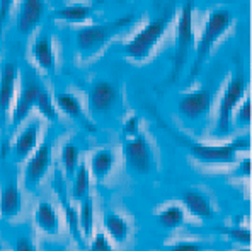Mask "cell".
Here are the masks:
<instances>
[{"mask_svg": "<svg viewBox=\"0 0 252 251\" xmlns=\"http://www.w3.org/2000/svg\"><path fill=\"white\" fill-rule=\"evenodd\" d=\"M133 21H135V16L133 14H126V16L107 21V23L87 26V28L79 29L77 31V48L82 53V57H94L107 45V41L111 38H114L118 33H121L125 28H128Z\"/></svg>", "mask_w": 252, "mask_h": 251, "instance_id": "1", "label": "cell"}, {"mask_svg": "<svg viewBox=\"0 0 252 251\" xmlns=\"http://www.w3.org/2000/svg\"><path fill=\"white\" fill-rule=\"evenodd\" d=\"M232 21H233V17L228 9H213L210 12L206 26H205V29H203L201 39H199L198 48H196V58H194V64H192V69H191V75H189L191 79H194V77L199 73L203 62H205L206 57L210 55L211 48L215 46L217 39L230 28Z\"/></svg>", "mask_w": 252, "mask_h": 251, "instance_id": "2", "label": "cell"}, {"mask_svg": "<svg viewBox=\"0 0 252 251\" xmlns=\"http://www.w3.org/2000/svg\"><path fill=\"white\" fill-rule=\"evenodd\" d=\"M123 152L126 168L133 175L147 176L155 169L154 149L148 143V140L138 132V128L133 132H125Z\"/></svg>", "mask_w": 252, "mask_h": 251, "instance_id": "3", "label": "cell"}, {"mask_svg": "<svg viewBox=\"0 0 252 251\" xmlns=\"http://www.w3.org/2000/svg\"><path fill=\"white\" fill-rule=\"evenodd\" d=\"M192 12H194V0H188L181 9V17L176 29V48H174L172 58V73L170 80H176L179 72L186 65L192 45H194V23H192Z\"/></svg>", "mask_w": 252, "mask_h": 251, "instance_id": "4", "label": "cell"}, {"mask_svg": "<svg viewBox=\"0 0 252 251\" xmlns=\"http://www.w3.org/2000/svg\"><path fill=\"white\" fill-rule=\"evenodd\" d=\"M251 147L249 135H240L228 143L221 145H206V143H189V152L196 161L205 164H232L237 161L239 150H247Z\"/></svg>", "mask_w": 252, "mask_h": 251, "instance_id": "5", "label": "cell"}, {"mask_svg": "<svg viewBox=\"0 0 252 251\" xmlns=\"http://www.w3.org/2000/svg\"><path fill=\"white\" fill-rule=\"evenodd\" d=\"M172 14H174L172 10H169L165 16H160V17H157V19L150 21L138 35H135V38H133L131 41L126 43L125 53L136 62L145 60L148 55L152 53L155 45L158 43V39L164 36L165 29H167L170 19H172Z\"/></svg>", "mask_w": 252, "mask_h": 251, "instance_id": "6", "label": "cell"}, {"mask_svg": "<svg viewBox=\"0 0 252 251\" xmlns=\"http://www.w3.org/2000/svg\"><path fill=\"white\" fill-rule=\"evenodd\" d=\"M244 92H246V77H244L242 70H239L237 75L230 79L227 89L223 91V96H221V99H220L215 135H228L232 132L233 109L237 108L239 101L244 98Z\"/></svg>", "mask_w": 252, "mask_h": 251, "instance_id": "7", "label": "cell"}, {"mask_svg": "<svg viewBox=\"0 0 252 251\" xmlns=\"http://www.w3.org/2000/svg\"><path fill=\"white\" fill-rule=\"evenodd\" d=\"M211 103H213V92L210 89H198L184 94L177 103L181 116L188 121H196L210 113Z\"/></svg>", "mask_w": 252, "mask_h": 251, "instance_id": "8", "label": "cell"}, {"mask_svg": "<svg viewBox=\"0 0 252 251\" xmlns=\"http://www.w3.org/2000/svg\"><path fill=\"white\" fill-rule=\"evenodd\" d=\"M120 92L107 80H95L89 91V108L94 114H109L116 108Z\"/></svg>", "mask_w": 252, "mask_h": 251, "instance_id": "9", "label": "cell"}, {"mask_svg": "<svg viewBox=\"0 0 252 251\" xmlns=\"http://www.w3.org/2000/svg\"><path fill=\"white\" fill-rule=\"evenodd\" d=\"M50 166H51V147L50 143L44 142L32 152L31 159L26 162V168H24L26 188H29V190L38 188L41 179L46 176Z\"/></svg>", "mask_w": 252, "mask_h": 251, "instance_id": "10", "label": "cell"}, {"mask_svg": "<svg viewBox=\"0 0 252 251\" xmlns=\"http://www.w3.org/2000/svg\"><path fill=\"white\" fill-rule=\"evenodd\" d=\"M46 5L44 0H24L17 16V29L21 35H31L41 23Z\"/></svg>", "mask_w": 252, "mask_h": 251, "instance_id": "11", "label": "cell"}, {"mask_svg": "<svg viewBox=\"0 0 252 251\" xmlns=\"http://www.w3.org/2000/svg\"><path fill=\"white\" fill-rule=\"evenodd\" d=\"M17 82V65L12 62H7L0 73V121L5 120L7 113L10 109L16 92Z\"/></svg>", "mask_w": 252, "mask_h": 251, "instance_id": "12", "label": "cell"}, {"mask_svg": "<svg viewBox=\"0 0 252 251\" xmlns=\"http://www.w3.org/2000/svg\"><path fill=\"white\" fill-rule=\"evenodd\" d=\"M38 137H39V121L32 120L31 123H28L22 128L16 143H14V159L17 162L28 159L34 152L36 145H38Z\"/></svg>", "mask_w": 252, "mask_h": 251, "instance_id": "13", "label": "cell"}, {"mask_svg": "<svg viewBox=\"0 0 252 251\" xmlns=\"http://www.w3.org/2000/svg\"><path fill=\"white\" fill-rule=\"evenodd\" d=\"M183 204L189 210V214L198 219H211L215 215V209L210 197L198 190H186L183 193Z\"/></svg>", "mask_w": 252, "mask_h": 251, "instance_id": "14", "label": "cell"}, {"mask_svg": "<svg viewBox=\"0 0 252 251\" xmlns=\"http://www.w3.org/2000/svg\"><path fill=\"white\" fill-rule=\"evenodd\" d=\"M41 91V86L38 82H29L24 86L19 99L16 103V108H14L12 113V121L14 125H19L28 118V114L31 113L32 108H36V99H38V94Z\"/></svg>", "mask_w": 252, "mask_h": 251, "instance_id": "15", "label": "cell"}, {"mask_svg": "<svg viewBox=\"0 0 252 251\" xmlns=\"http://www.w3.org/2000/svg\"><path fill=\"white\" fill-rule=\"evenodd\" d=\"M57 106L66 114V116L77 120L82 127L87 128V130H91V132L95 130V127L92 125V121L89 120L87 114L84 113V108H82V105H80V101H79L77 96L70 94V92H60V94L57 96Z\"/></svg>", "mask_w": 252, "mask_h": 251, "instance_id": "16", "label": "cell"}, {"mask_svg": "<svg viewBox=\"0 0 252 251\" xmlns=\"http://www.w3.org/2000/svg\"><path fill=\"white\" fill-rule=\"evenodd\" d=\"M22 209V195L17 186V181H10L5 184L0 195V215L5 219H12V217L19 215Z\"/></svg>", "mask_w": 252, "mask_h": 251, "instance_id": "17", "label": "cell"}, {"mask_svg": "<svg viewBox=\"0 0 252 251\" xmlns=\"http://www.w3.org/2000/svg\"><path fill=\"white\" fill-rule=\"evenodd\" d=\"M34 222L46 234H58L60 231V217L50 202H39L34 210Z\"/></svg>", "mask_w": 252, "mask_h": 251, "instance_id": "18", "label": "cell"}, {"mask_svg": "<svg viewBox=\"0 0 252 251\" xmlns=\"http://www.w3.org/2000/svg\"><path fill=\"white\" fill-rule=\"evenodd\" d=\"M32 57H34L36 64L41 69L53 72L55 69V53H53V45H51V38L43 33L38 36V39L32 45Z\"/></svg>", "mask_w": 252, "mask_h": 251, "instance_id": "19", "label": "cell"}, {"mask_svg": "<svg viewBox=\"0 0 252 251\" xmlns=\"http://www.w3.org/2000/svg\"><path fill=\"white\" fill-rule=\"evenodd\" d=\"M116 164V156H114L113 150L109 149H101L97 152L92 154L91 157V173L97 181H102V179L107 176V173L114 168Z\"/></svg>", "mask_w": 252, "mask_h": 251, "instance_id": "20", "label": "cell"}, {"mask_svg": "<svg viewBox=\"0 0 252 251\" xmlns=\"http://www.w3.org/2000/svg\"><path fill=\"white\" fill-rule=\"evenodd\" d=\"M155 220L162 229H167V231H172V229L181 227L184 222H186V212L181 205H169L164 207L160 212H157L155 215Z\"/></svg>", "mask_w": 252, "mask_h": 251, "instance_id": "21", "label": "cell"}, {"mask_svg": "<svg viewBox=\"0 0 252 251\" xmlns=\"http://www.w3.org/2000/svg\"><path fill=\"white\" fill-rule=\"evenodd\" d=\"M102 224H104L106 232L116 243H125L126 239H128V234H129L128 222H126L125 217H121L120 214L107 212L104 215V219H102Z\"/></svg>", "mask_w": 252, "mask_h": 251, "instance_id": "22", "label": "cell"}, {"mask_svg": "<svg viewBox=\"0 0 252 251\" xmlns=\"http://www.w3.org/2000/svg\"><path fill=\"white\" fill-rule=\"evenodd\" d=\"M91 195V171L85 164H79L72 176V198L77 202Z\"/></svg>", "mask_w": 252, "mask_h": 251, "instance_id": "23", "label": "cell"}, {"mask_svg": "<svg viewBox=\"0 0 252 251\" xmlns=\"http://www.w3.org/2000/svg\"><path fill=\"white\" fill-rule=\"evenodd\" d=\"M92 9L84 3H73V5H65L55 12V17L65 23H85L91 17Z\"/></svg>", "mask_w": 252, "mask_h": 251, "instance_id": "24", "label": "cell"}, {"mask_svg": "<svg viewBox=\"0 0 252 251\" xmlns=\"http://www.w3.org/2000/svg\"><path fill=\"white\" fill-rule=\"evenodd\" d=\"M79 224L85 239H91L94 234V200L91 195L80 200V210H79Z\"/></svg>", "mask_w": 252, "mask_h": 251, "instance_id": "25", "label": "cell"}, {"mask_svg": "<svg viewBox=\"0 0 252 251\" xmlns=\"http://www.w3.org/2000/svg\"><path fill=\"white\" fill-rule=\"evenodd\" d=\"M62 205H63V210H65V219H66V226H68L70 232H72L73 239L79 243L80 248H85V238L80 231V224H79V212L73 205H70V202L65 198V195L62 193Z\"/></svg>", "mask_w": 252, "mask_h": 251, "instance_id": "26", "label": "cell"}, {"mask_svg": "<svg viewBox=\"0 0 252 251\" xmlns=\"http://www.w3.org/2000/svg\"><path fill=\"white\" fill-rule=\"evenodd\" d=\"M62 164L65 169L66 179H72L77 166H79V147L75 143H65L62 149Z\"/></svg>", "mask_w": 252, "mask_h": 251, "instance_id": "27", "label": "cell"}, {"mask_svg": "<svg viewBox=\"0 0 252 251\" xmlns=\"http://www.w3.org/2000/svg\"><path fill=\"white\" fill-rule=\"evenodd\" d=\"M36 108H38V111L41 113L46 120L58 121L57 106H55L50 92H48L46 89H43V87H41V91H39V94H38V99H36Z\"/></svg>", "mask_w": 252, "mask_h": 251, "instance_id": "28", "label": "cell"}, {"mask_svg": "<svg viewBox=\"0 0 252 251\" xmlns=\"http://www.w3.org/2000/svg\"><path fill=\"white\" fill-rule=\"evenodd\" d=\"M215 231L221 232V234L228 236L232 241L239 243L242 246H249L251 245V231L247 227H240V226H230V227H217Z\"/></svg>", "mask_w": 252, "mask_h": 251, "instance_id": "29", "label": "cell"}, {"mask_svg": "<svg viewBox=\"0 0 252 251\" xmlns=\"http://www.w3.org/2000/svg\"><path fill=\"white\" fill-rule=\"evenodd\" d=\"M211 246L203 241H191V239H181L167 246V251H208Z\"/></svg>", "mask_w": 252, "mask_h": 251, "instance_id": "30", "label": "cell"}, {"mask_svg": "<svg viewBox=\"0 0 252 251\" xmlns=\"http://www.w3.org/2000/svg\"><path fill=\"white\" fill-rule=\"evenodd\" d=\"M235 123L239 128H246L251 125V98L244 99L242 105H240V108L237 109Z\"/></svg>", "mask_w": 252, "mask_h": 251, "instance_id": "31", "label": "cell"}, {"mask_svg": "<svg viewBox=\"0 0 252 251\" xmlns=\"http://www.w3.org/2000/svg\"><path fill=\"white\" fill-rule=\"evenodd\" d=\"M89 251H114V248L111 246L106 232H97V234H92V241H91V245H89Z\"/></svg>", "mask_w": 252, "mask_h": 251, "instance_id": "32", "label": "cell"}, {"mask_svg": "<svg viewBox=\"0 0 252 251\" xmlns=\"http://www.w3.org/2000/svg\"><path fill=\"white\" fill-rule=\"evenodd\" d=\"M14 251H38V250H36V245L31 236L21 234L14 241Z\"/></svg>", "mask_w": 252, "mask_h": 251, "instance_id": "33", "label": "cell"}, {"mask_svg": "<svg viewBox=\"0 0 252 251\" xmlns=\"http://www.w3.org/2000/svg\"><path fill=\"white\" fill-rule=\"evenodd\" d=\"M12 5L14 0H0V29L7 23V17H9L10 10H12Z\"/></svg>", "mask_w": 252, "mask_h": 251, "instance_id": "34", "label": "cell"}, {"mask_svg": "<svg viewBox=\"0 0 252 251\" xmlns=\"http://www.w3.org/2000/svg\"><path fill=\"white\" fill-rule=\"evenodd\" d=\"M237 175L244 176V178H247V176L251 175V159L249 157H246V159L240 161L239 168H237Z\"/></svg>", "mask_w": 252, "mask_h": 251, "instance_id": "35", "label": "cell"}, {"mask_svg": "<svg viewBox=\"0 0 252 251\" xmlns=\"http://www.w3.org/2000/svg\"><path fill=\"white\" fill-rule=\"evenodd\" d=\"M99 2H104V0H99Z\"/></svg>", "mask_w": 252, "mask_h": 251, "instance_id": "36", "label": "cell"}]
</instances>
